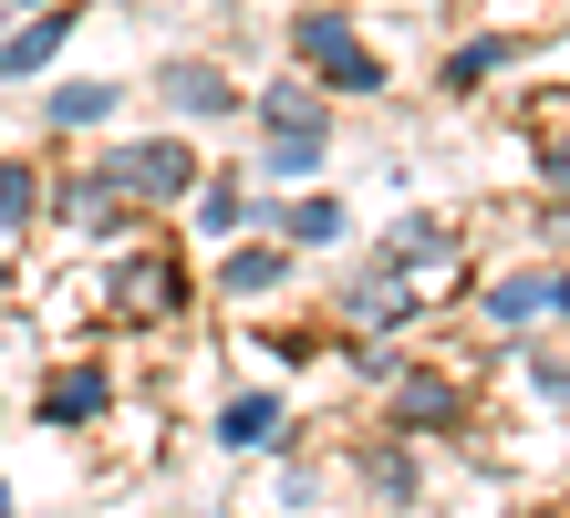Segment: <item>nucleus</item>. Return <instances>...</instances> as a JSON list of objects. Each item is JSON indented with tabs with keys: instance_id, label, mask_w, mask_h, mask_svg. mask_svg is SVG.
Listing matches in <instances>:
<instances>
[{
	"instance_id": "obj_1",
	"label": "nucleus",
	"mask_w": 570,
	"mask_h": 518,
	"mask_svg": "<svg viewBox=\"0 0 570 518\" xmlns=\"http://www.w3.org/2000/svg\"><path fill=\"white\" fill-rule=\"evenodd\" d=\"M291 52L312 62L332 94H384V62L353 42V21H343V11H301V21H291Z\"/></svg>"
},
{
	"instance_id": "obj_2",
	"label": "nucleus",
	"mask_w": 570,
	"mask_h": 518,
	"mask_svg": "<svg viewBox=\"0 0 570 518\" xmlns=\"http://www.w3.org/2000/svg\"><path fill=\"white\" fill-rule=\"evenodd\" d=\"M94 177H105L115 197H187L197 187V156L177 146V135H146V146H115Z\"/></svg>"
},
{
	"instance_id": "obj_3",
	"label": "nucleus",
	"mask_w": 570,
	"mask_h": 518,
	"mask_svg": "<svg viewBox=\"0 0 570 518\" xmlns=\"http://www.w3.org/2000/svg\"><path fill=\"white\" fill-rule=\"evenodd\" d=\"M259 135H271V146H332V104L312 94V84H271L259 94Z\"/></svg>"
},
{
	"instance_id": "obj_4",
	"label": "nucleus",
	"mask_w": 570,
	"mask_h": 518,
	"mask_svg": "<svg viewBox=\"0 0 570 518\" xmlns=\"http://www.w3.org/2000/svg\"><path fill=\"white\" fill-rule=\"evenodd\" d=\"M166 104H177V115H197V125H208V115H228V104H239V84H228L218 62H197V52H177V62H166Z\"/></svg>"
},
{
	"instance_id": "obj_5",
	"label": "nucleus",
	"mask_w": 570,
	"mask_h": 518,
	"mask_svg": "<svg viewBox=\"0 0 570 518\" xmlns=\"http://www.w3.org/2000/svg\"><path fill=\"white\" fill-rule=\"evenodd\" d=\"M62 31H73V11H31L11 42H0V84H21V74H42V62L62 52Z\"/></svg>"
},
{
	"instance_id": "obj_6",
	"label": "nucleus",
	"mask_w": 570,
	"mask_h": 518,
	"mask_svg": "<svg viewBox=\"0 0 570 518\" xmlns=\"http://www.w3.org/2000/svg\"><path fill=\"white\" fill-rule=\"evenodd\" d=\"M281 281H291V260L271 250V238H239V250L218 260V291L228 301H259V291H281Z\"/></svg>"
},
{
	"instance_id": "obj_7",
	"label": "nucleus",
	"mask_w": 570,
	"mask_h": 518,
	"mask_svg": "<svg viewBox=\"0 0 570 518\" xmlns=\"http://www.w3.org/2000/svg\"><path fill=\"white\" fill-rule=\"evenodd\" d=\"M435 250H446V228H435V218H394L384 250H374V281H415V260H435Z\"/></svg>"
},
{
	"instance_id": "obj_8",
	"label": "nucleus",
	"mask_w": 570,
	"mask_h": 518,
	"mask_svg": "<svg viewBox=\"0 0 570 518\" xmlns=\"http://www.w3.org/2000/svg\"><path fill=\"white\" fill-rule=\"evenodd\" d=\"M105 414V373H52L42 384V426H94Z\"/></svg>"
},
{
	"instance_id": "obj_9",
	"label": "nucleus",
	"mask_w": 570,
	"mask_h": 518,
	"mask_svg": "<svg viewBox=\"0 0 570 518\" xmlns=\"http://www.w3.org/2000/svg\"><path fill=\"white\" fill-rule=\"evenodd\" d=\"M52 207H62V218H73V228H94V238H105V228H125V207H136V197H115L105 177H73V187H62Z\"/></svg>"
},
{
	"instance_id": "obj_10",
	"label": "nucleus",
	"mask_w": 570,
	"mask_h": 518,
	"mask_svg": "<svg viewBox=\"0 0 570 518\" xmlns=\"http://www.w3.org/2000/svg\"><path fill=\"white\" fill-rule=\"evenodd\" d=\"M281 436V394H228L218 404V446H271Z\"/></svg>"
},
{
	"instance_id": "obj_11",
	"label": "nucleus",
	"mask_w": 570,
	"mask_h": 518,
	"mask_svg": "<svg viewBox=\"0 0 570 518\" xmlns=\"http://www.w3.org/2000/svg\"><path fill=\"white\" fill-rule=\"evenodd\" d=\"M115 301L125 311H177V270H166V260H125L115 270Z\"/></svg>"
},
{
	"instance_id": "obj_12",
	"label": "nucleus",
	"mask_w": 570,
	"mask_h": 518,
	"mask_svg": "<svg viewBox=\"0 0 570 518\" xmlns=\"http://www.w3.org/2000/svg\"><path fill=\"white\" fill-rule=\"evenodd\" d=\"M394 404H405V426H456V414H466V394L446 384V373H405Z\"/></svg>"
},
{
	"instance_id": "obj_13",
	"label": "nucleus",
	"mask_w": 570,
	"mask_h": 518,
	"mask_svg": "<svg viewBox=\"0 0 570 518\" xmlns=\"http://www.w3.org/2000/svg\"><path fill=\"white\" fill-rule=\"evenodd\" d=\"M115 115V84H52L42 94V125H105Z\"/></svg>"
},
{
	"instance_id": "obj_14",
	"label": "nucleus",
	"mask_w": 570,
	"mask_h": 518,
	"mask_svg": "<svg viewBox=\"0 0 570 518\" xmlns=\"http://www.w3.org/2000/svg\"><path fill=\"white\" fill-rule=\"evenodd\" d=\"M488 311H498V322H540V311H550V270H519V281H498Z\"/></svg>"
},
{
	"instance_id": "obj_15",
	"label": "nucleus",
	"mask_w": 570,
	"mask_h": 518,
	"mask_svg": "<svg viewBox=\"0 0 570 518\" xmlns=\"http://www.w3.org/2000/svg\"><path fill=\"white\" fill-rule=\"evenodd\" d=\"M281 228L301 238V250H322V238H343V207H332V197H291V207H281Z\"/></svg>"
},
{
	"instance_id": "obj_16",
	"label": "nucleus",
	"mask_w": 570,
	"mask_h": 518,
	"mask_svg": "<svg viewBox=\"0 0 570 518\" xmlns=\"http://www.w3.org/2000/svg\"><path fill=\"white\" fill-rule=\"evenodd\" d=\"M31 207H42V187H31V166H0V228H21Z\"/></svg>"
},
{
	"instance_id": "obj_17",
	"label": "nucleus",
	"mask_w": 570,
	"mask_h": 518,
	"mask_svg": "<svg viewBox=\"0 0 570 518\" xmlns=\"http://www.w3.org/2000/svg\"><path fill=\"white\" fill-rule=\"evenodd\" d=\"M239 218H249V197L228 187V177H218V187H197V228H239Z\"/></svg>"
},
{
	"instance_id": "obj_18",
	"label": "nucleus",
	"mask_w": 570,
	"mask_h": 518,
	"mask_svg": "<svg viewBox=\"0 0 570 518\" xmlns=\"http://www.w3.org/2000/svg\"><path fill=\"white\" fill-rule=\"evenodd\" d=\"M498 62H509V42H466V52L446 62V84L466 94V84H488V74H498Z\"/></svg>"
},
{
	"instance_id": "obj_19",
	"label": "nucleus",
	"mask_w": 570,
	"mask_h": 518,
	"mask_svg": "<svg viewBox=\"0 0 570 518\" xmlns=\"http://www.w3.org/2000/svg\"><path fill=\"white\" fill-rule=\"evenodd\" d=\"M259 177H281V187H301V177H322V156H312V146H271V156H259Z\"/></svg>"
},
{
	"instance_id": "obj_20",
	"label": "nucleus",
	"mask_w": 570,
	"mask_h": 518,
	"mask_svg": "<svg viewBox=\"0 0 570 518\" xmlns=\"http://www.w3.org/2000/svg\"><path fill=\"white\" fill-rule=\"evenodd\" d=\"M550 187H560V197H570V146H550Z\"/></svg>"
},
{
	"instance_id": "obj_21",
	"label": "nucleus",
	"mask_w": 570,
	"mask_h": 518,
	"mask_svg": "<svg viewBox=\"0 0 570 518\" xmlns=\"http://www.w3.org/2000/svg\"><path fill=\"white\" fill-rule=\"evenodd\" d=\"M550 311H570V281H550Z\"/></svg>"
},
{
	"instance_id": "obj_22",
	"label": "nucleus",
	"mask_w": 570,
	"mask_h": 518,
	"mask_svg": "<svg viewBox=\"0 0 570 518\" xmlns=\"http://www.w3.org/2000/svg\"><path fill=\"white\" fill-rule=\"evenodd\" d=\"M0 518H11V488H0Z\"/></svg>"
},
{
	"instance_id": "obj_23",
	"label": "nucleus",
	"mask_w": 570,
	"mask_h": 518,
	"mask_svg": "<svg viewBox=\"0 0 570 518\" xmlns=\"http://www.w3.org/2000/svg\"><path fill=\"white\" fill-rule=\"evenodd\" d=\"M509 518H529V508H509Z\"/></svg>"
},
{
	"instance_id": "obj_24",
	"label": "nucleus",
	"mask_w": 570,
	"mask_h": 518,
	"mask_svg": "<svg viewBox=\"0 0 570 518\" xmlns=\"http://www.w3.org/2000/svg\"><path fill=\"white\" fill-rule=\"evenodd\" d=\"M31 11H42V0H31Z\"/></svg>"
}]
</instances>
